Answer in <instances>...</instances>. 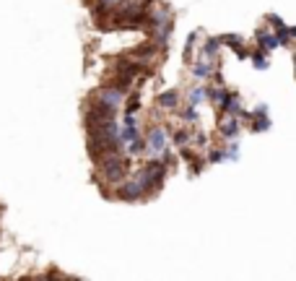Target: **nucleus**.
<instances>
[{
    "label": "nucleus",
    "mask_w": 296,
    "mask_h": 281,
    "mask_svg": "<svg viewBox=\"0 0 296 281\" xmlns=\"http://www.w3.org/2000/svg\"><path fill=\"white\" fill-rule=\"evenodd\" d=\"M208 73H210V68H208L205 63H198V65H195V76H208Z\"/></svg>",
    "instance_id": "nucleus-14"
},
{
    "label": "nucleus",
    "mask_w": 296,
    "mask_h": 281,
    "mask_svg": "<svg viewBox=\"0 0 296 281\" xmlns=\"http://www.w3.org/2000/svg\"><path fill=\"white\" fill-rule=\"evenodd\" d=\"M164 143H166V138H164V130L153 128V130H151V146H153L156 151H161V148H164Z\"/></svg>",
    "instance_id": "nucleus-7"
},
{
    "label": "nucleus",
    "mask_w": 296,
    "mask_h": 281,
    "mask_svg": "<svg viewBox=\"0 0 296 281\" xmlns=\"http://www.w3.org/2000/svg\"><path fill=\"white\" fill-rule=\"evenodd\" d=\"M187 141H190V133H185V130H180V133L174 136V143H177V146H187Z\"/></svg>",
    "instance_id": "nucleus-12"
},
{
    "label": "nucleus",
    "mask_w": 296,
    "mask_h": 281,
    "mask_svg": "<svg viewBox=\"0 0 296 281\" xmlns=\"http://www.w3.org/2000/svg\"><path fill=\"white\" fill-rule=\"evenodd\" d=\"M138 3H151V0H138Z\"/></svg>",
    "instance_id": "nucleus-17"
},
{
    "label": "nucleus",
    "mask_w": 296,
    "mask_h": 281,
    "mask_svg": "<svg viewBox=\"0 0 296 281\" xmlns=\"http://www.w3.org/2000/svg\"><path fill=\"white\" fill-rule=\"evenodd\" d=\"M135 109H138V102H135V99H133V102H130V104H128V112H130V115H133V112H135Z\"/></svg>",
    "instance_id": "nucleus-16"
},
{
    "label": "nucleus",
    "mask_w": 296,
    "mask_h": 281,
    "mask_svg": "<svg viewBox=\"0 0 296 281\" xmlns=\"http://www.w3.org/2000/svg\"><path fill=\"white\" fill-rule=\"evenodd\" d=\"M252 63H255V68H258V70H265V68H268V50L255 52V55H252Z\"/></svg>",
    "instance_id": "nucleus-8"
},
{
    "label": "nucleus",
    "mask_w": 296,
    "mask_h": 281,
    "mask_svg": "<svg viewBox=\"0 0 296 281\" xmlns=\"http://www.w3.org/2000/svg\"><path fill=\"white\" fill-rule=\"evenodd\" d=\"M143 185L146 188H159L161 185V180H164V167L159 164V162H151L146 170H143Z\"/></svg>",
    "instance_id": "nucleus-2"
},
{
    "label": "nucleus",
    "mask_w": 296,
    "mask_h": 281,
    "mask_svg": "<svg viewBox=\"0 0 296 281\" xmlns=\"http://www.w3.org/2000/svg\"><path fill=\"white\" fill-rule=\"evenodd\" d=\"M143 190H146V185H143V180L138 177L135 182H128V185H122V188L117 190V198H125V200H135V198H141V195H143Z\"/></svg>",
    "instance_id": "nucleus-3"
},
{
    "label": "nucleus",
    "mask_w": 296,
    "mask_h": 281,
    "mask_svg": "<svg viewBox=\"0 0 296 281\" xmlns=\"http://www.w3.org/2000/svg\"><path fill=\"white\" fill-rule=\"evenodd\" d=\"M216 50H219V42H216V39H208V42H205V52H208V55H213Z\"/></svg>",
    "instance_id": "nucleus-13"
},
{
    "label": "nucleus",
    "mask_w": 296,
    "mask_h": 281,
    "mask_svg": "<svg viewBox=\"0 0 296 281\" xmlns=\"http://www.w3.org/2000/svg\"><path fill=\"white\" fill-rule=\"evenodd\" d=\"M236 130H239V120H234V117H231V120H226V123L221 125V133H224V136H229V138H231V136H236Z\"/></svg>",
    "instance_id": "nucleus-9"
},
{
    "label": "nucleus",
    "mask_w": 296,
    "mask_h": 281,
    "mask_svg": "<svg viewBox=\"0 0 296 281\" xmlns=\"http://www.w3.org/2000/svg\"><path fill=\"white\" fill-rule=\"evenodd\" d=\"M221 42H224V45H229L231 50H236V55H239V58H249V52L244 50V45H242V39H239L236 34H226V36L221 39Z\"/></svg>",
    "instance_id": "nucleus-5"
},
{
    "label": "nucleus",
    "mask_w": 296,
    "mask_h": 281,
    "mask_svg": "<svg viewBox=\"0 0 296 281\" xmlns=\"http://www.w3.org/2000/svg\"><path fill=\"white\" fill-rule=\"evenodd\" d=\"M268 24H270L273 29H283V26H286V24H283V18H281V16H275V13H270V16H268Z\"/></svg>",
    "instance_id": "nucleus-11"
},
{
    "label": "nucleus",
    "mask_w": 296,
    "mask_h": 281,
    "mask_svg": "<svg viewBox=\"0 0 296 281\" xmlns=\"http://www.w3.org/2000/svg\"><path fill=\"white\" fill-rule=\"evenodd\" d=\"M159 104H164V107H174V104H177V94H174V91L161 94V97H159Z\"/></svg>",
    "instance_id": "nucleus-10"
},
{
    "label": "nucleus",
    "mask_w": 296,
    "mask_h": 281,
    "mask_svg": "<svg viewBox=\"0 0 296 281\" xmlns=\"http://www.w3.org/2000/svg\"><path fill=\"white\" fill-rule=\"evenodd\" d=\"M224 156H226L224 151H213V154H210V162H221Z\"/></svg>",
    "instance_id": "nucleus-15"
},
{
    "label": "nucleus",
    "mask_w": 296,
    "mask_h": 281,
    "mask_svg": "<svg viewBox=\"0 0 296 281\" xmlns=\"http://www.w3.org/2000/svg\"><path fill=\"white\" fill-rule=\"evenodd\" d=\"M99 167H102V175H104L107 182H120L122 175H125V170H128V159H120L112 151V154H107V156L99 159Z\"/></svg>",
    "instance_id": "nucleus-1"
},
{
    "label": "nucleus",
    "mask_w": 296,
    "mask_h": 281,
    "mask_svg": "<svg viewBox=\"0 0 296 281\" xmlns=\"http://www.w3.org/2000/svg\"><path fill=\"white\" fill-rule=\"evenodd\" d=\"M252 130H255V133L270 130V117L268 115H255V120H252Z\"/></svg>",
    "instance_id": "nucleus-6"
},
{
    "label": "nucleus",
    "mask_w": 296,
    "mask_h": 281,
    "mask_svg": "<svg viewBox=\"0 0 296 281\" xmlns=\"http://www.w3.org/2000/svg\"><path fill=\"white\" fill-rule=\"evenodd\" d=\"M258 45H260V50H275V47H281V39H278V34L275 31H258Z\"/></svg>",
    "instance_id": "nucleus-4"
}]
</instances>
